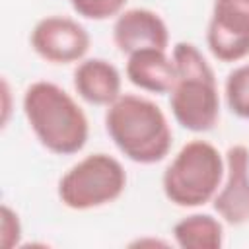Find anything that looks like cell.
<instances>
[{
	"label": "cell",
	"instance_id": "obj_6",
	"mask_svg": "<svg viewBox=\"0 0 249 249\" xmlns=\"http://www.w3.org/2000/svg\"><path fill=\"white\" fill-rule=\"evenodd\" d=\"M206 45L220 62H239L249 56V0H214Z\"/></svg>",
	"mask_w": 249,
	"mask_h": 249
},
{
	"label": "cell",
	"instance_id": "obj_4",
	"mask_svg": "<svg viewBox=\"0 0 249 249\" xmlns=\"http://www.w3.org/2000/svg\"><path fill=\"white\" fill-rule=\"evenodd\" d=\"M226 175V158L206 140L187 142L161 175L165 198L179 208H196L214 198Z\"/></svg>",
	"mask_w": 249,
	"mask_h": 249
},
{
	"label": "cell",
	"instance_id": "obj_13",
	"mask_svg": "<svg viewBox=\"0 0 249 249\" xmlns=\"http://www.w3.org/2000/svg\"><path fill=\"white\" fill-rule=\"evenodd\" d=\"M226 105L231 115L249 121V62L235 66L224 84Z\"/></svg>",
	"mask_w": 249,
	"mask_h": 249
},
{
	"label": "cell",
	"instance_id": "obj_12",
	"mask_svg": "<svg viewBox=\"0 0 249 249\" xmlns=\"http://www.w3.org/2000/svg\"><path fill=\"white\" fill-rule=\"evenodd\" d=\"M173 239L183 249H220L224 224L210 214H189L173 226Z\"/></svg>",
	"mask_w": 249,
	"mask_h": 249
},
{
	"label": "cell",
	"instance_id": "obj_2",
	"mask_svg": "<svg viewBox=\"0 0 249 249\" xmlns=\"http://www.w3.org/2000/svg\"><path fill=\"white\" fill-rule=\"evenodd\" d=\"M105 128L119 152L142 165L165 160L173 144L169 121L160 105L134 93H123L107 107Z\"/></svg>",
	"mask_w": 249,
	"mask_h": 249
},
{
	"label": "cell",
	"instance_id": "obj_15",
	"mask_svg": "<svg viewBox=\"0 0 249 249\" xmlns=\"http://www.w3.org/2000/svg\"><path fill=\"white\" fill-rule=\"evenodd\" d=\"M21 235H23V228H21L19 214L4 202L0 208V243H2V247L14 249V247L21 245Z\"/></svg>",
	"mask_w": 249,
	"mask_h": 249
},
{
	"label": "cell",
	"instance_id": "obj_1",
	"mask_svg": "<svg viewBox=\"0 0 249 249\" xmlns=\"http://www.w3.org/2000/svg\"><path fill=\"white\" fill-rule=\"evenodd\" d=\"M21 107L35 138L56 156L78 154L89 136V123L78 101L60 86L37 80L27 86Z\"/></svg>",
	"mask_w": 249,
	"mask_h": 249
},
{
	"label": "cell",
	"instance_id": "obj_14",
	"mask_svg": "<svg viewBox=\"0 0 249 249\" xmlns=\"http://www.w3.org/2000/svg\"><path fill=\"white\" fill-rule=\"evenodd\" d=\"M72 10L93 21H103L109 18H117L121 12H124V6L128 0H68Z\"/></svg>",
	"mask_w": 249,
	"mask_h": 249
},
{
	"label": "cell",
	"instance_id": "obj_10",
	"mask_svg": "<svg viewBox=\"0 0 249 249\" xmlns=\"http://www.w3.org/2000/svg\"><path fill=\"white\" fill-rule=\"evenodd\" d=\"M121 88V72L105 58H84L74 70V89L89 105L109 107L123 95Z\"/></svg>",
	"mask_w": 249,
	"mask_h": 249
},
{
	"label": "cell",
	"instance_id": "obj_8",
	"mask_svg": "<svg viewBox=\"0 0 249 249\" xmlns=\"http://www.w3.org/2000/svg\"><path fill=\"white\" fill-rule=\"evenodd\" d=\"M226 175L212 198L222 222L243 226L249 222V148L233 144L226 152Z\"/></svg>",
	"mask_w": 249,
	"mask_h": 249
},
{
	"label": "cell",
	"instance_id": "obj_11",
	"mask_svg": "<svg viewBox=\"0 0 249 249\" xmlns=\"http://www.w3.org/2000/svg\"><path fill=\"white\" fill-rule=\"evenodd\" d=\"M124 72L132 86L150 93H169L177 78L175 62L165 49H142L130 53Z\"/></svg>",
	"mask_w": 249,
	"mask_h": 249
},
{
	"label": "cell",
	"instance_id": "obj_5",
	"mask_svg": "<svg viewBox=\"0 0 249 249\" xmlns=\"http://www.w3.org/2000/svg\"><path fill=\"white\" fill-rule=\"evenodd\" d=\"M126 189L123 163L103 152L89 154L74 163L58 181V198L70 210H93L115 202Z\"/></svg>",
	"mask_w": 249,
	"mask_h": 249
},
{
	"label": "cell",
	"instance_id": "obj_16",
	"mask_svg": "<svg viewBox=\"0 0 249 249\" xmlns=\"http://www.w3.org/2000/svg\"><path fill=\"white\" fill-rule=\"evenodd\" d=\"M10 117V88L8 82L2 80V126H6Z\"/></svg>",
	"mask_w": 249,
	"mask_h": 249
},
{
	"label": "cell",
	"instance_id": "obj_3",
	"mask_svg": "<svg viewBox=\"0 0 249 249\" xmlns=\"http://www.w3.org/2000/svg\"><path fill=\"white\" fill-rule=\"evenodd\" d=\"M177 78L169 107L177 124L191 132H208L220 119V91L212 66L196 45L179 41L171 51Z\"/></svg>",
	"mask_w": 249,
	"mask_h": 249
},
{
	"label": "cell",
	"instance_id": "obj_7",
	"mask_svg": "<svg viewBox=\"0 0 249 249\" xmlns=\"http://www.w3.org/2000/svg\"><path fill=\"white\" fill-rule=\"evenodd\" d=\"M31 49L51 64L80 62L89 51L88 29L68 16H47L39 19L29 35Z\"/></svg>",
	"mask_w": 249,
	"mask_h": 249
},
{
	"label": "cell",
	"instance_id": "obj_9",
	"mask_svg": "<svg viewBox=\"0 0 249 249\" xmlns=\"http://www.w3.org/2000/svg\"><path fill=\"white\" fill-rule=\"evenodd\" d=\"M113 43L123 54L142 49L169 47V29L163 18L150 8H128L113 23Z\"/></svg>",
	"mask_w": 249,
	"mask_h": 249
}]
</instances>
